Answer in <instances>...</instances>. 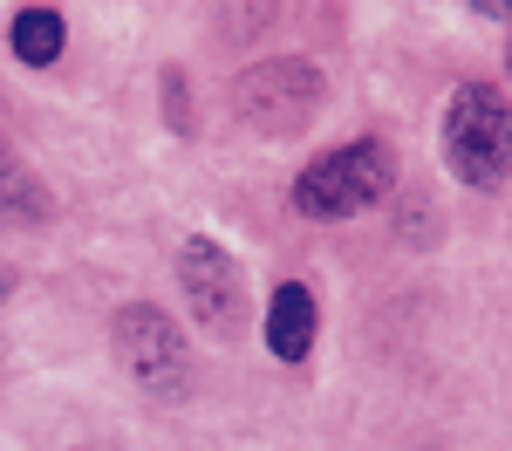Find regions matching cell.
<instances>
[{
    "label": "cell",
    "instance_id": "10",
    "mask_svg": "<svg viewBox=\"0 0 512 451\" xmlns=\"http://www.w3.org/2000/svg\"><path fill=\"white\" fill-rule=\"evenodd\" d=\"M478 21H512V0H472Z\"/></svg>",
    "mask_w": 512,
    "mask_h": 451
},
{
    "label": "cell",
    "instance_id": "6",
    "mask_svg": "<svg viewBox=\"0 0 512 451\" xmlns=\"http://www.w3.org/2000/svg\"><path fill=\"white\" fill-rule=\"evenodd\" d=\"M315 328H321L315 294H308L301 281L274 287V301H267V349H274L280 363H308V349H315Z\"/></svg>",
    "mask_w": 512,
    "mask_h": 451
},
{
    "label": "cell",
    "instance_id": "7",
    "mask_svg": "<svg viewBox=\"0 0 512 451\" xmlns=\"http://www.w3.org/2000/svg\"><path fill=\"white\" fill-rule=\"evenodd\" d=\"M7 41H14V62H28V69H55V55L69 48V21H62L55 7H21L14 28H7Z\"/></svg>",
    "mask_w": 512,
    "mask_h": 451
},
{
    "label": "cell",
    "instance_id": "2",
    "mask_svg": "<svg viewBox=\"0 0 512 451\" xmlns=\"http://www.w3.org/2000/svg\"><path fill=\"white\" fill-rule=\"evenodd\" d=\"M444 164L458 185L492 192L512 171V110L499 82H458L444 110Z\"/></svg>",
    "mask_w": 512,
    "mask_h": 451
},
{
    "label": "cell",
    "instance_id": "5",
    "mask_svg": "<svg viewBox=\"0 0 512 451\" xmlns=\"http://www.w3.org/2000/svg\"><path fill=\"white\" fill-rule=\"evenodd\" d=\"M178 287H185V301H192V315L212 335H233L239 328V301H246V274H239V260L226 253L219 240H192L178 246Z\"/></svg>",
    "mask_w": 512,
    "mask_h": 451
},
{
    "label": "cell",
    "instance_id": "4",
    "mask_svg": "<svg viewBox=\"0 0 512 451\" xmlns=\"http://www.w3.org/2000/svg\"><path fill=\"white\" fill-rule=\"evenodd\" d=\"M117 356L123 369L137 376V390L144 397H158V404H178L185 390H192V349H185V328L164 315L158 301H123L117 322Z\"/></svg>",
    "mask_w": 512,
    "mask_h": 451
},
{
    "label": "cell",
    "instance_id": "8",
    "mask_svg": "<svg viewBox=\"0 0 512 451\" xmlns=\"http://www.w3.org/2000/svg\"><path fill=\"white\" fill-rule=\"evenodd\" d=\"M48 219V192L28 164L0 144V226H41Z\"/></svg>",
    "mask_w": 512,
    "mask_h": 451
},
{
    "label": "cell",
    "instance_id": "9",
    "mask_svg": "<svg viewBox=\"0 0 512 451\" xmlns=\"http://www.w3.org/2000/svg\"><path fill=\"white\" fill-rule=\"evenodd\" d=\"M164 103H171V123H178V137L192 130V117H185V76L178 69H164Z\"/></svg>",
    "mask_w": 512,
    "mask_h": 451
},
{
    "label": "cell",
    "instance_id": "11",
    "mask_svg": "<svg viewBox=\"0 0 512 451\" xmlns=\"http://www.w3.org/2000/svg\"><path fill=\"white\" fill-rule=\"evenodd\" d=\"M0 301H7V274H0Z\"/></svg>",
    "mask_w": 512,
    "mask_h": 451
},
{
    "label": "cell",
    "instance_id": "3",
    "mask_svg": "<svg viewBox=\"0 0 512 451\" xmlns=\"http://www.w3.org/2000/svg\"><path fill=\"white\" fill-rule=\"evenodd\" d=\"M321 96H328V82L308 55H274L233 82V110L253 137H301L315 123Z\"/></svg>",
    "mask_w": 512,
    "mask_h": 451
},
{
    "label": "cell",
    "instance_id": "1",
    "mask_svg": "<svg viewBox=\"0 0 512 451\" xmlns=\"http://www.w3.org/2000/svg\"><path fill=\"white\" fill-rule=\"evenodd\" d=\"M396 185V151L383 137H355V144H335V151H321L315 164H301V178H294V212L301 219H355V212H369V205H383Z\"/></svg>",
    "mask_w": 512,
    "mask_h": 451
}]
</instances>
